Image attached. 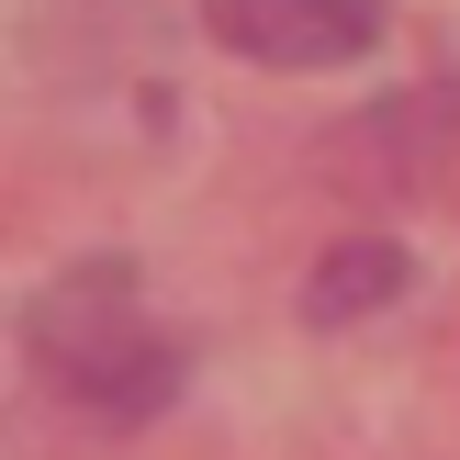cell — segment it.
Masks as SVG:
<instances>
[{"label":"cell","instance_id":"3957f363","mask_svg":"<svg viewBox=\"0 0 460 460\" xmlns=\"http://www.w3.org/2000/svg\"><path fill=\"white\" fill-rule=\"evenodd\" d=\"M404 292V247H349V259H326L304 281V314L314 326H337V314H359V304H394Z\"/></svg>","mask_w":460,"mask_h":460},{"label":"cell","instance_id":"7a4b0ae2","mask_svg":"<svg viewBox=\"0 0 460 460\" xmlns=\"http://www.w3.org/2000/svg\"><path fill=\"white\" fill-rule=\"evenodd\" d=\"M202 22H214V45L259 67H349L382 45L394 0H202Z\"/></svg>","mask_w":460,"mask_h":460},{"label":"cell","instance_id":"6da1fadb","mask_svg":"<svg viewBox=\"0 0 460 460\" xmlns=\"http://www.w3.org/2000/svg\"><path fill=\"white\" fill-rule=\"evenodd\" d=\"M22 349H34V371L57 382L67 404H90V416H112V427L157 416V404L180 394V337L146 314V292H135L124 259L67 270V281L22 314Z\"/></svg>","mask_w":460,"mask_h":460}]
</instances>
